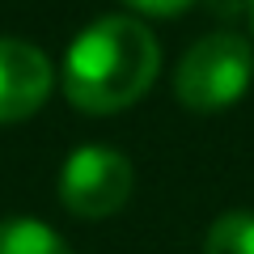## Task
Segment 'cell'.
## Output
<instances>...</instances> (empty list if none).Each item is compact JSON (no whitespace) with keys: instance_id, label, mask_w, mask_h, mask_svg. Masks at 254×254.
I'll use <instances>...</instances> for the list:
<instances>
[{"instance_id":"obj_7","label":"cell","mask_w":254,"mask_h":254,"mask_svg":"<svg viewBox=\"0 0 254 254\" xmlns=\"http://www.w3.org/2000/svg\"><path fill=\"white\" fill-rule=\"evenodd\" d=\"M123 4H131V9H140V13H157V17H170V13L187 9L190 0H123Z\"/></svg>"},{"instance_id":"obj_1","label":"cell","mask_w":254,"mask_h":254,"mask_svg":"<svg viewBox=\"0 0 254 254\" xmlns=\"http://www.w3.org/2000/svg\"><path fill=\"white\" fill-rule=\"evenodd\" d=\"M161 68L153 30L136 17H102L72 38L64 60V93L85 115H115L148 93Z\"/></svg>"},{"instance_id":"obj_6","label":"cell","mask_w":254,"mask_h":254,"mask_svg":"<svg viewBox=\"0 0 254 254\" xmlns=\"http://www.w3.org/2000/svg\"><path fill=\"white\" fill-rule=\"evenodd\" d=\"M203 254H254V212H225L208 229Z\"/></svg>"},{"instance_id":"obj_4","label":"cell","mask_w":254,"mask_h":254,"mask_svg":"<svg viewBox=\"0 0 254 254\" xmlns=\"http://www.w3.org/2000/svg\"><path fill=\"white\" fill-rule=\"evenodd\" d=\"M51 93V60L26 38H0V123L30 119Z\"/></svg>"},{"instance_id":"obj_8","label":"cell","mask_w":254,"mask_h":254,"mask_svg":"<svg viewBox=\"0 0 254 254\" xmlns=\"http://www.w3.org/2000/svg\"><path fill=\"white\" fill-rule=\"evenodd\" d=\"M250 17H254V0H250Z\"/></svg>"},{"instance_id":"obj_3","label":"cell","mask_w":254,"mask_h":254,"mask_svg":"<svg viewBox=\"0 0 254 254\" xmlns=\"http://www.w3.org/2000/svg\"><path fill=\"white\" fill-rule=\"evenodd\" d=\"M131 182H136L131 161H127L119 148L85 144V148H76V153L64 161L60 199H64V208L72 212V216L102 220V216H115V212L127 203Z\"/></svg>"},{"instance_id":"obj_5","label":"cell","mask_w":254,"mask_h":254,"mask_svg":"<svg viewBox=\"0 0 254 254\" xmlns=\"http://www.w3.org/2000/svg\"><path fill=\"white\" fill-rule=\"evenodd\" d=\"M0 254H72L55 229L43 220H0Z\"/></svg>"},{"instance_id":"obj_2","label":"cell","mask_w":254,"mask_h":254,"mask_svg":"<svg viewBox=\"0 0 254 254\" xmlns=\"http://www.w3.org/2000/svg\"><path fill=\"white\" fill-rule=\"evenodd\" d=\"M254 76V51L242 34H208L182 55L178 72H174V93H178L182 106L212 115V110H225L250 89Z\"/></svg>"}]
</instances>
